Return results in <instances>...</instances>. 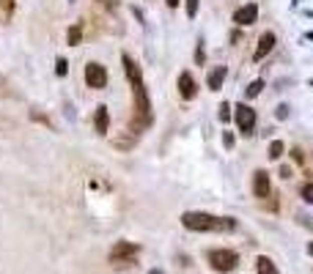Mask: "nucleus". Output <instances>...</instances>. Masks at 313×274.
Listing matches in <instances>:
<instances>
[{
    "label": "nucleus",
    "mask_w": 313,
    "mask_h": 274,
    "mask_svg": "<svg viewBox=\"0 0 313 274\" xmlns=\"http://www.w3.org/2000/svg\"><path fill=\"white\" fill-rule=\"evenodd\" d=\"M179 93H182V99H195V93H198V85H195L190 72L179 74Z\"/></svg>",
    "instance_id": "8"
},
{
    "label": "nucleus",
    "mask_w": 313,
    "mask_h": 274,
    "mask_svg": "<svg viewBox=\"0 0 313 274\" xmlns=\"http://www.w3.org/2000/svg\"><path fill=\"white\" fill-rule=\"evenodd\" d=\"M261 91H264V83H261V80H253V83L247 85V91H245V93H247V99H253V96H258Z\"/></svg>",
    "instance_id": "15"
},
{
    "label": "nucleus",
    "mask_w": 313,
    "mask_h": 274,
    "mask_svg": "<svg viewBox=\"0 0 313 274\" xmlns=\"http://www.w3.org/2000/svg\"><path fill=\"white\" fill-rule=\"evenodd\" d=\"M165 3H168V6H171V9H176V6H179V3H182V0H165Z\"/></svg>",
    "instance_id": "24"
},
{
    "label": "nucleus",
    "mask_w": 313,
    "mask_h": 274,
    "mask_svg": "<svg viewBox=\"0 0 313 274\" xmlns=\"http://www.w3.org/2000/svg\"><path fill=\"white\" fill-rule=\"evenodd\" d=\"M107 126H110V115H107V107H96V115H94V129L96 135H107Z\"/></svg>",
    "instance_id": "10"
},
{
    "label": "nucleus",
    "mask_w": 313,
    "mask_h": 274,
    "mask_svg": "<svg viewBox=\"0 0 313 274\" xmlns=\"http://www.w3.org/2000/svg\"><path fill=\"white\" fill-rule=\"evenodd\" d=\"M223 145H225V148H234V135H231V132H225V135H223Z\"/></svg>",
    "instance_id": "21"
},
{
    "label": "nucleus",
    "mask_w": 313,
    "mask_h": 274,
    "mask_svg": "<svg viewBox=\"0 0 313 274\" xmlns=\"http://www.w3.org/2000/svg\"><path fill=\"white\" fill-rule=\"evenodd\" d=\"M256 20H258V6L256 3H247V6H242V9L234 11V22H236V25H242V28L253 25Z\"/></svg>",
    "instance_id": "6"
},
{
    "label": "nucleus",
    "mask_w": 313,
    "mask_h": 274,
    "mask_svg": "<svg viewBox=\"0 0 313 274\" xmlns=\"http://www.w3.org/2000/svg\"><path fill=\"white\" fill-rule=\"evenodd\" d=\"M209 266H212L214 271H234L236 266H239V255L234 252V249H212L209 252Z\"/></svg>",
    "instance_id": "2"
},
{
    "label": "nucleus",
    "mask_w": 313,
    "mask_h": 274,
    "mask_svg": "<svg viewBox=\"0 0 313 274\" xmlns=\"http://www.w3.org/2000/svg\"><path fill=\"white\" fill-rule=\"evenodd\" d=\"M291 156H294V162H302V159H305V156H302V151H299V148H294V151H291Z\"/></svg>",
    "instance_id": "23"
},
{
    "label": "nucleus",
    "mask_w": 313,
    "mask_h": 274,
    "mask_svg": "<svg viewBox=\"0 0 313 274\" xmlns=\"http://www.w3.org/2000/svg\"><path fill=\"white\" fill-rule=\"evenodd\" d=\"M236 126H239V132L250 135L253 126H256V110L247 107V104H236Z\"/></svg>",
    "instance_id": "5"
},
{
    "label": "nucleus",
    "mask_w": 313,
    "mask_h": 274,
    "mask_svg": "<svg viewBox=\"0 0 313 274\" xmlns=\"http://www.w3.org/2000/svg\"><path fill=\"white\" fill-rule=\"evenodd\" d=\"M80 36H83V31H80V28H72V31H69V44H80Z\"/></svg>",
    "instance_id": "16"
},
{
    "label": "nucleus",
    "mask_w": 313,
    "mask_h": 274,
    "mask_svg": "<svg viewBox=\"0 0 313 274\" xmlns=\"http://www.w3.org/2000/svg\"><path fill=\"white\" fill-rule=\"evenodd\" d=\"M151 274H162V271H160V269H154V271H151Z\"/></svg>",
    "instance_id": "26"
},
{
    "label": "nucleus",
    "mask_w": 313,
    "mask_h": 274,
    "mask_svg": "<svg viewBox=\"0 0 313 274\" xmlns=\"http://www.w3.org/2000/svg\"><path fill=\"white\" fill-rule=\"evenodd\" d=\"M85 85L94 88V91H102L104 85H107V69H104L102 63L91 61L88 66H85Z\"/></svg>",
    "instance_id": "4"
},
{
    "label": "nucleus",
    "mask_w": 313,
    "mask_h": 274,
    "mask_svg": "<svg viewBox=\"0 0 313 274\" xmlns=\"http://www.w3.org/2000/svg\"><path fill=\"white\" fill-rule=\"evenodd\" d=\"M225 74H228V69H225V66H214L212 72H209V77H206L209 88H212V91H220V88H223V80H225Z\"/></svg>",
    "instance_id": "12"
},
{
    "label": "nucleus",
    "mask_w": 313,
    "mask_h": 274,
    "mask_svg": "<svg viewBox=\"0 0 313 274\" xmlns=\"http://www.w3.org/2000/svg\"><path fill=\"white\" fill-rule=\"evenodd\" d=\"M308 252H310V255H313V241H310V244H308Z\"/></svg>",
    "instance_id": "25"
},
{
    "label": "nucleus",
    "mask_w": 313,
    "mask_h": 274,
    "mask_svg": "<svg viewBox=\"0 0 313 274\" xmlns=\"http://www.w3.org/2000/svg\"><path fill=\"white\" fill-rule=\"evenodd\" d=\"M272 50H275V33H264V36L258 39V47H256V52H253V58L261 61V58H266Z\"/></svg>",
    "instance_id": "9"
},
{
    "label": "nucleus",
    "mask_w": 313,
    "mask_h": 274,
    "mask_svg": "<svg viewBox=\"0 0 313 274\" xmlns=\"http://www.w3.org/2000/svg\"><path fill=\"white\" fill-rule=\"evenodd\" d=\"M283 154H286V145H283L280 140H275V143L269 145V159H280Z\"/></svg>",
    "instance_id": "14"
},
{
    "label": "nucleus",
    "mask_w": 313,
    "mask_h": 274,
    "mask_svg": "<svg viewBox=\"0 0 313 274\" xmlns=\"http://www.w3.org/2000/svg\"><path fill=\"white\" fill-rule=\"evenodd\" d=\"M137 255H140V247H137V244L118 241L113 249H110V263L113 266H132Z\"/></svg>",
    "instance_id": "3"
},
{
    "label": "nucleus",
    "mask_w": 313,
    "mask_h": 274,
    "mask_svg": "<svg viewBox=\"0 0 313 274\" xmlns=\"http://www.w3.org/2000/svg\"><path fill=\"white\" fill-rule=\"evenodd\" d=\"M256 271L258 274H280V271H277V266L272 263V258H266V255H258V258H256Z\"/></svg>",
    "instance_id": "13"
},
{
    "label": "nucleus",
    "mask_w": 313,
    "mask_h": 274,
    "mask_svg": "<svg viewBox=\"0 0 313 274\" xmlns=\"http://www.w3.org/2000/svg\"><path fill=\"white\" fill-rule=\"evenodd\" d=\"M55 72H58V74H61V77H63V74H66V72H69V63H66V61H63V58H58V63H55Z\"/></svg>",
    "instance_id": "20"
},
{
    "label": "nucleus",
    "mask_w": 313,
    "mask_h": 274,
    "mask_svg": "<svg viewBox=\"0 0 313 274\" xmlns=\"http://www.w3.org/2000/svg\"><path fill=\"white\" fill-rule=\"evenodd\" d=\"M182 225L195 233H212V230H234L236 219L212 217V214H204V211H187V214H182Z\"/></svg>",
    "instance_id": "1"
},
{
    "label": "nucleus",
    "mask_w": 313,
    "mask_h": 274,
    "mask_svg": "<svg viewBox=\"0 0 313 274\" xmlns=\"http://www.w3.org/2000/svg\"><path fill=\"white\" fill-rule=\"evenodd\" d=\"M302 200L305 203H313V184H305L302 186Z\"/></svg>",
    "instance_id": "18"
},
{
    "label": "nucleus",
    "mask_w": 313,
    "mask_h": 274,
    "mask_svg": "<svg viewBox=\"0 0 313 274\" xmlns=\"http://www.w3.org/2000/svg\"><path fill=\"white\" fill-rule=\"evenodd\" d=\"M121 61H124V72H126V77H129V83H132V85H140L143 77H140V69H137V63L132 61L129 55H124Z\"/></svg>",
    "instance_id": "11"
},
{
    "label": "nucleus",
    "mask_w": 313,
    "mask_h": 274,
    "mask_svg": "<svg viewBox=\"0 0 313 274\" xmlns=\"http://www.w3.org/2000/svg\"><path fill=\"white\" fill-rule=\"evenodd\" d=\"M228 118H231V104L223 102L220 104V121H228Z\"/></svg>",
    "instance_id": "17"
},
{
    "label": "nucleus",
    "mask_w": 313,
    "mask_h": 274,
    "mask_svg": "<svg viewBox=\"0 0 313 274\" xmlns=\"http://www.w3.org/2000/svg\"><path fill=\"white\" fill-rule=\"evenodd\" d=\"M195 14H198V0H187V17L193 20Z\"/></svg>",
    "instance_id": "19"
},
{
    "label": "nucleus",
    "mask_w": 313,
    "mask_h": 274,
    "mask_svg": "<svg viewBox=\"0 0 313 274\" xmlns=\"http://www.w3.org/2000/svg\"><path fill=\"white\" fill-rule=\"evenodd\" d=\"M253 192H256V197H269L272 186H269V173L266 170H256V176H253Z\"/></svg>",
    "instance_id": "7"
},
{
    "label": "nucleus",
    "mask_w": 313,
    "mask_h": 274,
    "mask_svg": "<svg viewBox=\"0 0 313 274\" xmlns=\"http://www.w3.org/2000/svg\"><path fill=\"white\" fill-rule=\"evenodd\" d=\"M275 115H277V118H280V121H283V118H286V115H288V107H283V104H280V107H277V110H275Z\"/></svg>",
    "instance_id": "22"
}]
</instances>
